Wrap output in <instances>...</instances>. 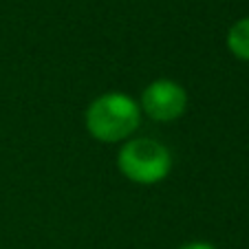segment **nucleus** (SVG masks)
<instances>
[{"mask_svg":"<svg viewBox=\"0 0 249 249\" xmlns=\"http://www.w3.org/2000/svg\"><path fill=\"white\" fill-rule=\"evenodd\" d=\"M141 108L124 93L99 95L86 108V130L102 143L124 141L139 128Z\"/></svg>","mask_w":249,"mask_h":249,"instance_id":"1","label":"nucleus"},{"mask_svg":"<svg viewBox=\"0 0 249 249\" xmlns=\"http://www.w3.org/2000/svg\"><path fill=\"white\" fill-rule=\"evenodd\" d=\"M227 49L238 60L249 62V18H240L227 31Z\"/></svg>","mask_w":249,"mask_h":249,"instance_id":"4","label":"nucleus"},{"mask_svg":"<svg viewBox=\"0 0 249 249\" xmlns=\"http://www.w3.org/2000/svg\"><path fill=\"white\" fill-rule=\"evenodd\" d=\"M117 165L119 172L132 183L155 185L170 174L172 155L159 141L139 137V139L126 141L122 146L117 155Z\"/></svg>","mask_w":249,"mask_h":249,"instance_id":"2","label":"nucleus"},{"mask_svg":"<svg viewBox=\"0 0 249 249\" xmlns=\"http://www.w3.org/2000/svg\"><path fill=\"white\" fill-rule=\"evenodd\" d=\"M139 108L155 122H174L188 108V95L183 86L172 80H155L141 93Z\"/></svg>","mask_w":249,"mask_h":249,"instance_id":"3","label":"nucleus"},{"mask_svg":"<svg viewBox=\"0 0 249 249\" xmlns=\"http://www.w3.org/2000/svg\"><path fill=\"white\" fill-rule=\"evenodd\" d=\"M179 249H216V247H214V245H210V243H203V240H194V243L181 245Z\"/></svg>","mask_w":249,"mask_h":249,"instance_id":"5","label":"nucleus"}]
</instances>
